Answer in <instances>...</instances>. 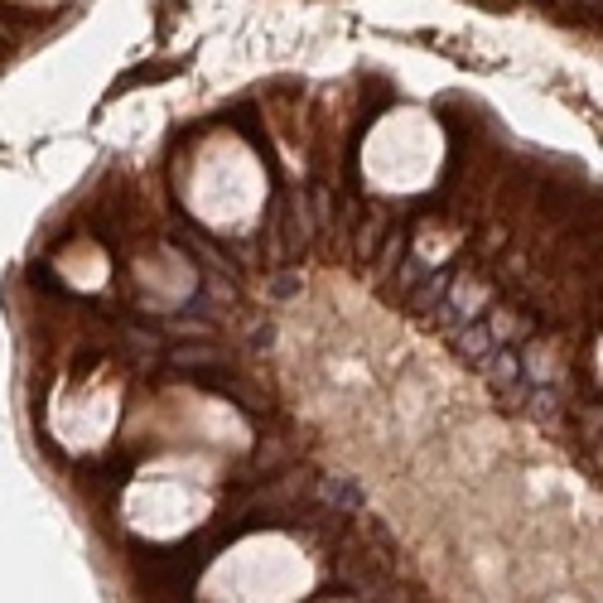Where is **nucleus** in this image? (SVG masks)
<instances>
[{"label":"nucleus","instance_id":"f257e3e1","mask_svg":"<svg viewBox=\"0 0 603 603\" xmlns=\"http://www.w3.org/2000/svg\"><path fill=\"white\" fill-rule=\"evenodd\" d=\"M193 575H198V555H193V550L140 560V584H145V589H169V594H179V589L193 584Z\"/></svg>","mask_w":603,"mask_h":603},{"label":"nucleus","instance_id":"f03ea898","mask_svg":"<svg viewBox=\"0 0 603 603\" xmlns=\"http://www.w3.org/2000/svg\"><path fill=\"white\" fill-rule=\"evenodd\" d=\"M454 348H459L468 362H488V357H493V348H497V338H493V329H488V324H473V319H468V329L454 333Z\"/></svg>","mask_w":603,"mask_h":603},{"label":"nucleus","instance_id":"7ed1b4c3","mask_svg":"<svg viewBox=\"0 0 603 603\" xmlns=\"http://www.w3.org/2000/svg\"><path fill=\"white\" fill-rule=\"evenodd\" d=\"M169 362H174V367H203V362L213 367V362H222V353L213 343H174V348H169Z\"/></svg>","mask_w":603,"mask_h":603},{"label":"nucleus","instance_id":"20e7f679","mask_svg":"<svg viewBox=\"0 0 603 603\" xmlns=\"http://www.w3.org/2000/svg\"><path fill=\"white\" fill-rule=\"evenodd\" d=\"M382 237H386V218L382 213H372L367 227H357V256H372V251L382 247Z\"/></svg>","mask_w":603,"mask_h":603},{"label":"nucleus","instance_id":"39448f33","mask_svg":"<svg viewBox=\"0 0 603 603\" xmlns=\"http://www.w3.org/2000/svg\"><path fill=\"white\" fill-rule=\"evenodd\" d=\"M87 473H92L97 483H126V478H131V454H111L102 468H87Z\"/></svg>","mask_w":603,"mask_h":603}]
</instances>
